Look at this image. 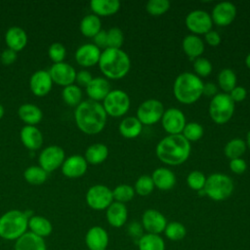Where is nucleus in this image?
I'll list each match as a JSON object with an SVG mask.
<instances>
[{
    "label": "nucleus",
    "mask_w": 250,
    "mask_h": 250,
    "mask_svg": "<svg viewBox=\"0 0 250 250\" xmlns=\"http://www.w3.org/2000/svg\"><path fill=\"white\" fill-rule=\"evenodd\" d=\"M103 106L106 114L112 117H120L129 110L130 98L123 90H110L103 102Z\"/></svg>",
    "instance_id": "obj_8"
},
{
    "label": "nucleus",
    "mask_w": 250,
    "mask_h": 250,
    "mask_svg": "<svg viewBox=\"0 0 250 250\" xmlns=\"http://www.w3.org/2000/svg\"><path fill=\"white\" fill-rule=\"evenodd\" d=\"M102 27L101 20L95 14L85 16L80 22V30L87 37H94Z\"/></svg>",
    "instance_id": "obj_34"
},
{
    "label": "nucleus",
    "mask_w": 250,
    "mask_h": 250,
    "mask_svg": "<svg viewBox=\"0 0 250 250\" xmlns=\"http://www.w3.org/2000/svg\"><path fill=\"white\" fill-rule=\"evenodd\" d=\"M98 63L104 75L110 79L123 78L127 75L131 67L129 56L121 49H104L101 53Z\"/></svg>",
    "instance_id": "obj_3"
},
{
    "label": "nucleus",
    "mask_w": 250,
    "mask_h": 250,
    "mask_svg": "<svg viewBox=\"0 0 250 250\" xmlns=\"http://www.w3.org/2000/svg\"><path fill=\"white\" fill-rule=\"evenodd\" d=\"M182 47L186 55L190 60L199 58L204 52V43L202 39L194 34L187 35L182 42Z\"/></svg>",
    "instance_id": "obj_26"
},
{
    "label": "nucleus",
    "mask_w": 250,
    "mask_h": 250,
    "mask_svg": "<svg viewBox=\"0 0 250 250\" xmlns=\"http://www.w3.org/2000/svg\"><path fill=\"white\" fill-rule=\"evenodd\" d=\"M245 150L246 143L240 138H233L229 140L224 147V153L229 160L240 158L244 154Z\"/></svg>",
    "instance_id": "obj_35"
},
{
    "label": "nucleus",
    "mask_w": 250,
    "mask_h": 250,
    "mask_svg": "<svg viewBox=\"0 0 250 250\" xmlns=\"http://www.w3.org/2000/svg\"><path fill=\"white\" fill-rule=\"evenodd\" d=\"M186 26L194 35L206 34L212 30L213 21L211 16L203 10H193L186 17Z\"/></svg>",
    "instance_id": "obj_11"
},
{
    "label": "nucleus",
    "mask_w": 250,
    "mask_h": 250,
    "mask_svg": "<svg viewBox=\"0 0 250 250\" xmlns=\"http://www.w3.org/2000/svg\"><path fill=\"white\" fill-rule=\"evenodd\" d=\"M28 228V217L20 210H10L0 217V237L17 240Z\"/></svg>",
    "instance_id": "obj_5"
},
{
    "label": "nucleus",
    "mask_w": 250,
    "mask_h": 250,
    "mask_svg": "<svg viewBox=\"0 0 250 250\" xmlns=\"http://www.w3.org/2000/svg\"><path fill=\"white\" fill-rule=\"evenodd\" d=\"M212 63L209 60L205 58H197L193 61V69L195 71V74L199 77H206L212 72Z\"/></svg>",
    "instance_id": "obj_46"
},
{
    "label": "nucleus",
    "mask_w": 250,
    "mask_h": 250,
    "mask_svg": "<svg viewBox=\"0 0 250 250\" xmlns=\"http://www.w3.org/2000/svg\"><path fill=\"white\" fill-rule=\"evenodd\" d=\"M234 112V103L227 93L215 95L209 104V115L217 124H225L230 120Z\"/></svg>",
    "instance_id": "obj_7"
},
{
    "label": "nucleus",
    "mask_w": 250,
    "mask_h": 250,
    "mask_svg": "<svg viewBox=\"0 0 250 250\" xmlns=\"http://www.w3.org/2000/svg\"><path fill=\"white\" fill-rule=\"evenodd\" d=\"M91 10L96 16H111L120 9L118 0H92L90 2Z\"/></svg>",
    "instance_id": "obj_29"
},
{
    "label": "nucleus",
    "mask_w": 250,
    "mask_h": 250,
    "mask_svg": "<svg viewBox=\"0 0 250 250\" xmlns=\"http://www.w3.org/2000/svg\"><path fill=\"white\" fill-rule=\"evenodd\" d=\"M86 92L93 101H104L110 92L109 82L103 77H95L86 87Z\"/></svg>",
    "instance_id": "obj_24"
},
{
    "label": "nucleus",
    "mask_w": 250,
    "mask_h": 250,
    "mask_svg": "<svg viewBox=\"0 0 250 250\" xmlns=\"http://www.w3.org/2000/svg\"><path fill=\"white\" fill-rule=\"evenodd\" d=\"M163 129L168 135L182 134L187 122L184 112L177 107H170L164 110L161 118Z\"/></svg>",
    "instance_id": "obj_12"
},
{
    "label": "nucleus",
    "mask_w": 250,
    "mask_h": 250,
    "mask_svg": "<svg viewBox=\"0 0 250 250\" xmlns=\"http://www.w3.org/2000/svg\"><path fill=\"white\" fill-rule=\"evenodd\" d=\"M218 94V88L217 85H215L212 82H207L203 84V89H202V96L206 97H214L215 95Z\"/></svg>",
    "instance_id": "obj_55"
},
{
    "label": "nucleus",
    "mask_w": 250,
    "mask_h": 250,
    "mask_svg": "<svg viewBox=\"0 0 250 250\" xmlns=\"http://www.w3.org/2000/svg\"><path fill=\"white\" fill-rule=\"evenodd\" d=\"M135 193L136 192H135L134 188L127 184L118 185L112 190L113 200H115L117 202H121V203H125V202L132 200Z\"/></svg>",
    "instance_id": "obj_40"
},
{
    "label": "nucleus",
    "mask_w": 250,
    "mask_h": 250,
    "mask_svg": "<svg viewBox=\"0 0 250 250\" xmlns=\"http://www.w3.org/2000/svg\"><path fill=\"white\" fill-rule=\"evenodd\" d=\"M230 99L232 102L235 103H240L246 99L247 96V90L243 86H235L229 93Z\"/></svg>",
    "instance_id": "obj_49"
},
{
    "label": "nucleus",
    "mask_w": 250,
    "mask_h": 250,
    "mask_svg": "<svg viewBox=\"0 0 250 250\" xmlns=\"http://www.w3.org/2000/svg\"><path fill=\"white\" fill-rule=\"evenodd\" d=\"M16 59H17L16 52L10 48L4 50L1 54V62L4 64H11L15 62Z\"/></svg>",
    "instance_id": "obj_54"
},
{
    "label": "nucleus",
    "mask_w": 250,
    "mask_h": 250,
    "mask_svg": "<svg viewBox=\"0 0 250 250\" xmlns=\"http://www.w3.org/2000/svg\"><path fill=\"white\" fill-rule=\"evenodd\" d=\"M19 116L22 121L33 126L42 119V111L35 104H24L19 108Z\"/></svg>",
    "instance_id": "obj_33"
},
{
    "label": "nucleus",
    "mask_w": 250,
    "mask_h": 250,
    "mask_svg": "<svg viewBox=\"0 0 250 250\" xmlns=\"http://www.w3.org/2000/svg\"><path fill=\"white\" fill-rule=\"evenodd\" d=\"M24 179L31 185H41L47 179V172L39 166H30L23 173Z\"/></svg>",
    "instance_id": "obj_39"
},
{
    "label": "nucleus",
    "mask_w": 250,
    "mask_h": 250,
    "mask_svg": "<svg viewBox=\"0 0 250 250\" xmlns=\"http://www.w3.org/2000/svg\"><path fill=\"white\" fill-rule=\"evenodd\" d=\"M170 1L168 0H149L146 5V12L154 17L165 14L170 9Z\"/></svg>",
    "instance_id": "obj_43"
},
{
    "label": "nucleus",
    "mask_w": 250,
    "mask_h": 250,
    "mask_svg": "<svg viewBox=\"0 0 250 250\" xmlns=\"http://www.w3.org/2000/svg\"><path fill=\"white\" fill-rule=\"evenodd\" d=\"M86 202L94 210H105L112 202V190L104 185H95L86 193Z\"/></svg>",
    "instance_id": "obj_10"
},
{
    "label": "nucleus",
    "mask_w": 250,
    "mask_h": 250,
    "mask_svg": "<svg viewBox=\"0 0 250 250\" xmlns=\"http://www.w3.org/2000/svg\"><path fill=\"white\" fill-rule=\"evenodd\" d=\"M144 230H145V229H144L142 224L139 223V222H136V221L131 222V223L127 226V233H128V235H129L132 239L136 240L137 242H138V240L145 234Z\"/></svg>",
    "instance_id": "obj_48"
},
{
    "label": "nucleus",
    "mask_w": 250,
    "mask_h": 250,
    "mask_svg": "<svg viewBox=\"0 0 250 250\" xmlns=\"http://www.w3.org/2000/svg\"><path fill=\"white\" fill-rule=\"evenodd\" d=\"M92 79V74L87 70H80L78 73H76L75 77V80L78 83V85L83 87H87Z\"/></svg>",
    "instance_id": "obj_51"
},
{
    "label": "nucleus",
    "mask_w": 250,
    "mask_h": 250,
    "mask_svg": "<svg viewBox=\"0 0 250 250\" xmlns=\"http://www.w3.org/2000/svg\"><path fill=\"white\" fill-rule=\"evenodd\" d=\"M107 36V48L120 49L124 42L123 31L119 27H111L106 31Z\"/></svg>",
    "instance_id": "obj_45"
},
{
    "label": "nucleus",
    "mask_w": 250,
    "mask_h": 250,
    "mask_svg": "<svg viewBox=\"0 0 250 250\" xmlns=\"http://www.w3.org/2000/svg\"><path fill=\"white\" fill-rule=\"evenodd\" d=\"M137 244L139 250H165V242L160 234L145 233Z\"/></svg>",
    "instance_id": "obj_32"
},
{
    "label": "nucleus",
    "mask_w": 250,
    "mask_h": 250,
    "mask_svg": "<svg viewBox=\"0 0 250 250\" xmlns=\"http://www.w3.org/2000/svg\"><path fill=\"white\" fill-rule=\"evenodd\" d=\"M28 228L31 232L43 238L50 235L53 230L51 222L43 216H31L28 219Z\"/></svg>",
    "instance_id": "obj_30"
},
{
    "label": "nucleus",
    "mask_w": 250,
    "mask_h": 250,
    "mask_svg": "<svg viewBox=\"0 0 250 250\" xmlns=\"http://www.w3.org/2000/svg\"><path fill=\"white\" fill-rule=\"evenodd\" d=\"M5 41L10 49L17 52L23 49L27 42V36L22 28L19 26H12L5 34Z\"/></svg>",
    "instance_id": "obj_27"
},
{
    "label": "nucleus",
    "mask_w": 250,
    "mask_h": 250,
    "mask_svg": "<svg viewBox=\"0 0 250 250\" xmlns=\"http://www.w3.org/2000/svg\"><path fill=\"white\" fill-rule=\"evenodd\" d=\"M247 168V163L243 158H234L229 161V169L234 173V174H242L245 172Z\"/></svg>",
    "instance_id": "obj_50"
},
{
    "label": "nucleus",
    "mask_w": 250,
    "mask_h": 250,
    "mask_svg": "<svg viewBox=\"0 0 250 250\" xmlns=\"http://www.w3.org/2000/svg\"><path fill=\"white\" fill-rule=\"evenodd\" d=\"M3 114H4V107H3V105L0 104V119L2 118Z\"/></svg>",
    "instance_id": "obj_58"
},
{
    "label": "nucleus",
    "mask_w": 250,
    "mask_h": 250,
    "mask_svg": "<svg viewBox=\"0 0 250 250\" xmlns=\"http://www.w3.org/2000/svg\"><path fill=\"white\" fill-rule=\"evenodd\" d=\"M104 250H107V249H104Z\"/></svg>",
    "instance_id": "obj_59"
},
{
    "label": "nucleus",
    "mask_w": 250,
    "mask_h": 250,
    "mask_svg": "<svg viewBox=\"0 0 250 250\" xmlns=\"http://www.w3.org/2000/svg\"><path fill=\"white\" fill-rule=\"evenodd\" d=\"M21 140L29 149H38L43 143V137L39 129L32 125H26L21 130Z\"/></svg>",
    "instance_id": "obj_25"
},
{
    "label": "nucleus",
    "mask_w": 250,
    "mask_h": 250,
    "mask_svg": "<svg viewBox=\"0 0 250 250\" xmlns=\"http://www.w3.org/2000/svg\"><path fill=\"white\" fill-rule=\"evenodd\" d=\"M62 96L65 104H67L68 105L74 106V105H78L81 103L82 92L78 86L71 84L63 88L62 92Z\"/></svg>",
    "instance_id": "obj_38"
},
{
    "label": "nucleus",
    "mask_w": 250,
    "mask_h": 250,
    "mask_svg": "<svg viewBox=\"0 0 250 250\" xmlns=\"http://www.w3.org/2000/svg\"><path fill=\"white\" fill-rule=\"evenodd\" d=\"M64 159V151L59 146L44 148L39 155V164L46 172H51L61 166Z\"/></svg>",
    "instance_id": "obj_14"
},
{
    "label": "nucleus",
    "mask_w": 250,
    "mask_h": 250,
    "mask_svg": "<svg viewBox=\"0 0 250 250\" xmlns=\"http://www.w3.org/2000/svg\"><path fill=\"white\" fill-rule=\"evenodd\" d=\"M203 84L196 74L186 71L176 77L173 85V94L180 103L191 104L202 96Z\"/></svg>",
    "instance_id": "obj_4"
},
{
    "label": "nucleus",
    "mask_w": 250,
    "mask_h": 250,
    "mask_svg": "<svg viewBox=\"0 0 250 250\" xmlns=\"http://www.w3.org/2000/svg\"><path fill=\"white\" fill-rule=\"evenodd\" d=\"M52 78L49 71L37 70L30 78L29 85L32 93L36 96L43 97L49 93L52 88Z\"/></svg>",
    "instance_id": "obj_20"
},
{
    "label": "nucleus",
    "mask_w": 250,
    "mask_h": 250,
    "mask_svg": "<svg viewBox=\"0 0 250 250\" xmlns=\"http://www.w3.org/2000/svg\"><path fill=\"white\" fill-rule=\"evenodd\" d=\"M246 146L250 149V130L248 131V133H247V136H246Z\"/></svg>",
    "instance_id": "obj_56"
},
{
    "label": "nucleus",
    "mask_w": 250,
    "mask_h": 250,
    "mask_svg": "<svg viewBox=\"0 0 250 250\" xmlns=\"http://www.w3.org/2000/svg\"><path fill=\"white\" fill-rule=\"evenodd\" d=\"M49 73L52 81L62 86L71 85L76 77L75 69L66 62L54 63L51 66Z\"/></svg>",
    "instance_id": "obj_16"
},
{
    "label": "nucleus",
    "mask_w": 250,
    "mask_h": 250,
    "mask_svg": "<svg viewBox=\"0 0 250 250\" xmlns=\"http://www.w3.org/2000/svg\"><path fill=\"white\" fill-rule=\"evenodd\" d=\"M154 188V185L152 182V179L148 175H143L138 178V180L135 183V192L139 194L140 196H146L152 192Z\"/></svg>",
    "instance_id": "obj_42"
},
{
    "label": "nucleus",
    "mask_w": 250,
    "mask_h": 250,
    "mask_svg": "<svg viewBox=\"0 0 250 250\" xmlns=\"http://www.w3.org/2000/svg\"><path fill=\"white\" fill-rule=\"evenodd\" d=\"M154 185L160 190H169L176 185L175 174L166 167L156 168L150 176Z\"/></svg>",
    "instance_id": "obj_23"
},
{
    "label": "nucleus",
    "mask_w": 250,
    "mask_h": 250,
    "mask_svg": "<svg viewBox=\"0 0 250 250\" xmlns=\"http://www.w3.org/2000/svg\"><path fill=\"white\" fill-rule=\"evenodd\" d=\"M94 42L95 45L98 48H107V36L106 31L104 29H101L95 36H94Z\"/></svg>",
    "instance_id": "obj_53"
},
{
    "label": "nucleus",
    "mask_w": 250,
    "mask_h": 250,
    "mask_svg": "<svg viewBox=\"0 0 250 250\" xmlns=\"http://www.w3.org/2000/svg\"><path fill=\"white\" fill-rule=\"evenodd\" d=\"M108 233L100 227L94 226L90 228L85 235V243L89 250H104L108 245Z\"/></svg>",
    "instance_id": "obj_17"
},
{
    "label": "nucleus",
    "mask_w": 250,
    "mask_h": 250,
    "mask_svg": "<svg viewBox=\"0 0 250 250\" xmlns=\"http://www.w3.org/2000/svg\"><path fill=\"white\" fill-rule=\"evenodd\" d=\"M163 232L169 240L180 241L185 238V236L187 234V229L182 223L173 221V222L167 223L166 228Z\"/></svg>",
    "instance_id": "obj_37"
},
{
    "label": "nucleus",
    "mask_w": 250,
    "mask_h": 250,
    "mask_svg": "<svg viewBox=\"0 0 250 250\" xmlns=\"http://www.w3.org/2000/svg\"><path fill=\"white\" fill-rule=\"evenodd\" d=\"M210 16L213 23L219 26H227L233 21L236 16V7L229 1L219 2L213 7Z\"/></svg>",
    "instance_id": "obj_15"
},
{
    "label": "nucleus",
    "mask_w": 250,
    "mask_h": 250,
    "mask_svg": "<svg viewBox=\"0 0 250 250\" xmlns=\"http://www.w3.org/2000/svg\"><path fill=\"white\" fill-rule=\"evenodd\" d=\"M108 155V148L105 145L97 143L93 144L85 151V159L88 163L98 165L103 163Z\"/></svg>",
    "instance_id": "obj_31"
},
{
    "label": "nucleus",
    "mask_w": 250,
    "mask_h": 250,
    "mask_svg": "<svg viewBox=\"0 0 250 250\" xmlns=\"http://www.w3.org/2000/svg\"><path fill=\"white\" fill-rule=\"evenodd\" d=\"M234 189L232 179L222 173H214L206 178L204 193L214 201L228 199Z\"/></svg>",
    "instance_id": "obj_6"
},
{
    "label": "nucleus",
    "mask_w": 250,
    "mask_h": 250,
    "mask_svg": "<svg viewBox=\"0 0 250 250\" xmlns=\"http://www.w3.org/2000/svg\"><path fill=\"white\" fill-rule=\"evenodd\" d=\"M236 74L231 68H223L218 74V85L224 91L229 94L236 86Z\"/></svg>",
    "instance_id": "obj_36"
},
{
    "label": "nucleus",
    "mask_w": 250,
    "mask_h": 250,
    "mask_svg": "<svg viewBox=\"0 0 250 250\" xmlns=\"http://www.w3.org/2000/svg\"><path fill=\"white\" fill-rule=\"evenodd\" d=\"M141 224L146 233L160 234L166 228L167 220L160 211L147 209L143 213Z\"/></svg>",
    "instance_id": "obj_13"
},
{
    "label": "nucleus",
    "mask_w": 250,
    "mask_h": 250,
    "mask_svg": "<svg viewBox=\"0 0 250 250\" xmlns=\"http://www.w3.org/2000/svg\"><path fill=\"white\" fill-rule=\"evenodd\" d=\"M15 250H47L46 241L43 237L26 231L16 240Z\"/></svg>",
    "instance_id": "obj_22"
},
{
    "label": "nucleus",
    "mask_w": 250,
    "mask_h": 250,
    "mask_svg": "<svg viewBox=\"0 0 250 250\" xmlns=\"http://www.w3.org/2000/svg\"><path fill=\"white\" fill-rule=\"evenodd\" d=\"M245 64H246V66L250 69V53L246 56V58H245Z\"/></svg>",
    "instance_id": "obj_57"
},
{
    "label": "nucleus",
    "mask_w": 250,
    "mask_h": 250,
    "mask_svg": "<svg viewBox=\"0 0 250 250\" xmlns=\"http://www.w3.org/2000/svg\"><path fill=\"white\" fill-rule=\"evenodd\" d=\"M87 170V161L85 157L74 154L69 156L62 163V174L68 178H78L85 174Z\"/></svg>",
    "instance_id": "obj_21"
},
{
    "label": "nucleus",
    "mask_w": 250,
    "mask_h": 250,
    "mask_svg": "<svg viewBox=\"0 0 250 250\" xmlns=\"http://www.w3.org/2000/svg\"><path fill=\"white\" fill-rule=\"evenodd\" d=\"M101 50L95 44L87 43L81 45L75 52L76 62L83 66H92L99 62Z\"/></svg>",
    "instance_id": "obj_18"
},
{
    "label": "nucleus",
    "mask_w": 250,
    "mask_h": 250,
    "mask_svg": "<svg viewBox=\"0 0 250 250\" xmlns=\"http://www.w3.org/2000/svg\"><path fill=\"white\" fill-rule=\"evenodd\" d=\"M48 53H49V57L53 62H55V63L62 62L65 57V48L62 44L56 42L49 47Z\"/></svg>",
    "instance_id": "obj_47"
},
{
    "label": "nucleus",
    "mask_w": 250,
    "mask_h": 250,
    "mask_svg": "<svg viewBox=\"0 0 250 250\" xmlns=\"http://www.w3.org/2000/svg\"><path fill=\"white\" fill-rule=\"evenodd\" d=\"M105 210L106 221L111 227L121 228L126 224L128 209L124 203L113 201Z\"/></svg>",
    "instance_id": "obj_19"
},
{
    "label": "nucleus",
    "mask_w": 250,
    "mask_h": 250,
    "mask_svg": "<svg viewBox=\"0 0 250 250\" xmlns=\"http://www.w3.org/2000/svg\"><path fill=\"white\" fill-rule=\"evenodd\" d=\"M190 143L182 135H167L156 146L157 158L168 165H180L189 156Z\"/></svg>",
    "instance_id": "obj_2"
},
{
    "label": "nucleus",
    "mask_w": 250,
    "mask_h": 250,
    "mask_svg": "<svg viewBox=\"0 0 250 250\" xmlns=\"http://www.w3.org/2000/svg\"><path fill=\"white\" fill-rule=\"evenodd\" d=\"M164 105L157 99H148L143 102L137 109V118L143 125H152L161 120Z\"/></svg>",
    "instance_id": "obj_9"
},
{
    "label": "nucleus",
    "mask_w": 250,
    "mask_h": 250,
    "mask_svg": "<svg viewBox=\"0 0 250 250\" xmlns=\"http://www.w3.org/2000/svg\"><path fill=\"white\" fill-rule=\"evenodd\" d=\"M204 134V129L200 123L197 122H188L186 124L182 135L190 143L196 142L202 138Z\"/></svg>",
    "instance_id": "obj_41"
},
{
    "label": "nucleus",
    "mask_w": 250,
    "mask_h": 250,
    "mask_svg": "<svg viewBox=\"0 0 250 250\" xmlns=\"http://www.w3.org/2000/svg\"><path fill=\"white\" fill-rule=\"evenodd\" d=\"M204 39L206 43L212 47H216L221 43V36L215 30H210L206 34H204Z\"/></svg>",
    "instance_id": "obj_52"
},
{
    "label": "nucleus",
    "mask_w": 250,
    "mask_h": 250,
    "mask_svg": "<svg viewBox=\"0 0 250 250\" xmlns=\"http://www.w3.org/2000/svg\"><path fill=\"white\" fill-rule=\"evenodd\" d=\"M206 183V176L199 170H193L188 173L187 177V184L189 188L199 191L204 188Z\"/></svg>",
    "instance_id": "obj_44"
},
{
    "label": "nucleus",
    "mask_w": 250,
    "mask_h": 250,
    "mask_svg": "<svg viewBox=\"0 0 250 250\" xmlns=\"http://www.w3.org/2000/svg\"><path fill=\"white\" fill-rule=\"evenodd\" d=\"M118 131L121 136L127 139H134L140 136L143 131V124L136 116H128L119 123Z\"/></svg>",
    "instance_id": "obj_28"
},
{
    "label": "nucleus",
    "mask_w": 250,
    "mask_h": 250,
    "mask_svg": "<svg viewBox=\"0 0 250 250\" xmlns=\"http://www.w3.org/2000/svg\"><path fill=\"white\" fill-rule=\"evenodd\" d=\"M106 116L103 104L93 100L81 102L74 111L77 127L88 135H96L103 131L106 124Z\"/></svg>",
    "instance_id": "obj_1"
}]
</instances>
